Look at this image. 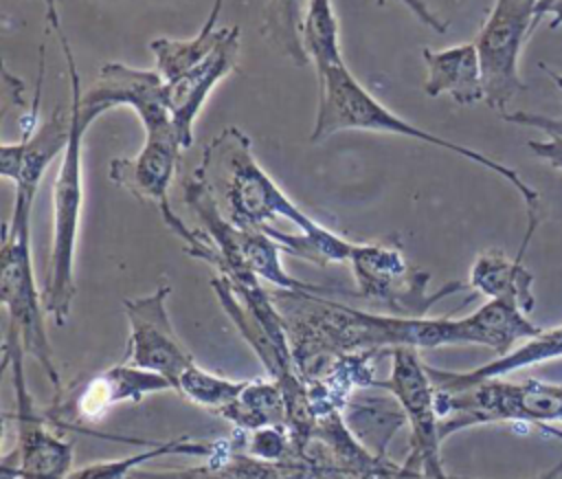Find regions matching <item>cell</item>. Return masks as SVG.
<instances>
[{
    "instance_id": "1",
    "label": "cell",
    "mask_w": 562,
    "mask_h": 479,
    "mask_svg": "<svg viewBox=\"0 0 562 479\" xmlns=\"http://www.w3.org/2000/svg\"><path fill=\"white\" fill-rule=\"evenodd\" d=\"M303 380L318 378L336 358L411 345L419 349L422 319L375 314L305 290H270Z\"/></svg>"
},
{
    "instance_id": "2",
    "label": "cell",
    "mask_w": 562,
    "mask_h": 479,
    "mask_svg": "<svg viewBox=\"0 0 562 479\" xmlns=\"http://www.w3.org/2000/svg\"><path fill=\"white\" fill-rule=\"evenodd\" d=\"M318 75V110H316V119H314V127L310 134V143H323L325 138H329L336 132H345V130H364V132H382V134H397L404 138H415L419 143H428L432 147H441L448 149L470 163H476L490 171H494L496 176H501L503 180H507L522 198L525 202V211H527V231L520 244L518 255L522 257L533 233L538 226V215H540V196L533 187H529L520 174L498 160H494L487 154H481L472 147L452 143L448 138H441L424 127L413 125L411 121L397 116L395 112H391L386 105H382L353 75L351 70L345 66V62L340 64H331L325 68L316 70Z\"/></svg>"
},
{
    "instance_id": "3",
    "label": "cell",
    "mask_w": 562,
    "mask_h": 479,
    "mask_svg": "<svg viewBox=\"0 0 562 479\" xmlns=\"http://www.w3.org/2000/svg\"><path fill=\"white\" fill-rule=\"evenodd\" d=\"M193 174L204 182L222 215L239 229L261 231L272 226V220L285 218L307 235L327 231L281 191L257 163L250 138L235 125L224 127L206 143Z\"/></svg>"
},
{
    "instance_id": "4",
    "label": "cell",
    "mask_w": 562,
    "mask_h": 479,
    "mask_svg": "<svg viewBox=\"0 0 562 479\" xmlns=\"http://www.w3.org/2000/svg\"><path fill=\"white\" fill-rule=\"evenodd\" d=\"M61 53L70 79V110H72V134L59 156V167L53 185V242L44 281V308L57 325H64L70 316L72 299L77 292L75 286V257L77 239L81 226V207H83V167H81V147L83 134L92 125V116L81 110V75L75 64V55L64 31L57 33Z\"/></svg>"
},
{
    "instance_id": "5",
    "label": "cell",
    "mask_w": 562,
    "mask_h": 479,
    "mask_svg": "<svg viewBox=\"0 0 562 479\" xmlns=\"http://www.w3.org/2000/svg\"><path fill=\"white\" fill-rule=\"evenodd\" d=\"M35 196L15 191L11 220L2 233L0 250V301L22 341V347L46 374L53 389L61 391V376L55 365V352L44 321V297H40L31 257V213Z\"/></svg>"
},
{
    "instance_id": "6",
    "label": "cell",
    "mask_w": 562,
    "mask_h": 479,
    "mask_svg": "<svg viewBox=\"0 0 562 479\" xmlns=\"http://www.w3.org/2000/svg\"><path fill=\"white\" fill-rule=\"evenodd\" d=\"M437 391L441 442L457 431L509 422L533 428L562 426V385L527 378L509 382L503 378H483L452 391Z\"/></svg>"
},
{
    "instance_id": "7",
    "label": "cell",
    "mask_w": 562,
    "mask_h": 479,
    "mask_svg": "<svg viewBox=\"0 0 562 479\" xmlns=\"http://www.w3.org/2000/svg\"><path fill=\"white\" fill-rule=\"evenodd\" d=\"M349 266L353 272V297L382 305L393 316H428L430 308L468 288L465 281H448L428 292L430 272L415 268L393 242H353Z\"/></svg>"
},
{
    "instance_id": "8",
    "label": "cell",
    "mask_w": 562,
    "mask_h": 479,
    "mask_svg": "<svg viewBox=\"0 0 562 479\" xmlns=\"http://www.w3.org/2000/svg\"><path fill=\"white\" fill-rule=\"evenodd\" d=\"M375 387L391 393L406 415L411 428L406 464L417 468L426 479H450L441 461L437 391L419 349L411 345L391 347L389 376L375 380Z\"/></svg>"
},
{
    "instance_id": "9",
    "label": "cell",
    "mask_w": 562,
    "mask_h": 479,
    "mask_svg": "<svg viewBox=\"0 0 562 479\" xmlns=\"http://www.w3.org/2000/svg\"><path fill=\"white\" fill-rule=\"evenodd\" d=\"M542 0H494L474 46L481 62L485 103L503 110L525 83L518 75L520 51L542 20Z\"/></svg>"
},
{
    "instance_id": "10",
    "label": "cell",
    "mask_w": 562,
    "mask_h": 479,
    "mask_svg": "<svg viewBox=\"0 0 562 479\" xmlns=\"http://www.w3.org/2000/svg\"><path fill=\"white\" fill-rule=\"evenodd\" d=\"M4 367H11L13 398H15V446L20 450V479H68L72 472L75 448L70 442L61 439L48 428V415L42 411L26 382L24 371V347L13 327L7 325L4 343Z\"/></svg>"
},
{
    "instance_id": "11",
    "label": "cell",
    "mask_w": 562,
    "mask_h": 479,
    "mask_svg": "<svg viewBox=\"0 0 562 479\" xmlns=\"http://www.w3.org/2000/svg\"><path fill=\"white\" fill-rule=\"evenodd\" d=\"M182 143L178 136H145L140 152L132 158H114L110 178L132 196L151 202L165 226L182 242L187 255H193L202 244V231L189 226L169 202V185L173 180Z\"/></svg>"
},
{
    "instance_id": "12",
    "label": "cell",
    "mask_w": 562,
    "mask_h": 479,
    "mask_svg": "<svg viewBox=\"0 0 562 479\" xmlns=\"http://www.w3.org/2000/svg\"><path fill=\"white\" fill-rule=\"evenodd\" d=\"M169 294L171 286L160 283L145 297L123 301V312L130 323V338L121 363L165 376L176 391L178 378L195 360L173 330L167 312Z\"/></svg>"
},
{
    "instance_id": "13",
    "label": "cell",
    "mask_w": 562,
    "mask_h": 479,
    "mask_svg": "<svg viewBox=\"0 0 562 479\" xmlns=\"http://www.w3.org/2000/svg\"><path fill=\"white\" fill-rule=\"evenodd\" d=\"M119 105H127L136 112L145 136H178L165 101V79L158 70L132 68L121 62L103 64L99 77L81 94V110L99 119L103 112Z\"/></svg>"
},
{
    "instance_id": "14",
    "label": "cell",
    "mask_w": 562,
    "mask_h": 479,
    "mask_svg": "<svg viewBox=\"0 0 562 479\" xmlns=\"http://www.w3.org/2000/svg\"><path fill=\"white\" fill-rule=\"evenodd\" d=\"M160 391H173V385L165 376L119 363L92 378H83L72 387L61 389L46 415L57 424L97 422L119 402H140Z\"/></svg>"
},
{
    "instance_id": "15",
    "label": "cell",
    "mask_w": 562,
    "mask_h": 479,
    "mask_svg": "<svg viewBox=\"0 0 562 479\" xmlns=\"http://www.w3.org/2000/svg\"><path fill=\"white\" fill-rule=\"evenodd\" d=\"M237 57L239 26H220L213 51L200 64L165 81V101L184 149L193 143V123L206 97L237 66Z\"/></svg>"
},
{
    "instance_id": "16",
    "label": "cell",
    "mask_w": 562,
    "mask_h": 479,
    "mask_svg": "<svg viewBox=\"0 0 562 479\" xmlns=\"http://www.w3.org/2000/svg\"><path fill=\"white\" fill-rule=\"evenodd\" d=\"M72 134L70 105H57L29 136L18 143L0 145V174L15 185V191L37 196L40 182L53 163L61 156Z\"/></svg>"
},
{
    "instance_id": "17",
    "label": "cell",
    "mask_w": 562,
    "mask_h": 479,
    "mask_svg": "<svg viewBox=\"0 0 562 479\" xmlns=\"http://www.w3.org/2000/svg\"><path fill=\"white\" fill-rule=\"evenodd\" d=\"M540 332L529 314L498 299H487L472 314L454 319V345H483L496 356L509 354Z\"/></svg>"
},
{
    "instance_id": "18",
    "label": "cell",
    "mask_w": 562,
    "mask_h": 479,
    "mask_svg": "<svg viewBox=\"0 0 562 479\" xmlns=\"http://www.w3.org/2000/svg\"><path fill=\"white\" fill-rule=\"evenodd\" d=\"M422 57L428 70L424 81V92L428 97L448 94L459 105H472L485 99L481 62L474 42L441 51L422 48Z\"/></svg>"
},
{
    "instance_id": "19",
    "label": "cell",
    "mask_w": 562,
    "mask_h": 479,
    "mask_svg": "<svg viewBox=\"0 0 562 479\" xmlns=\"http://www.w3.org/2000/svg\"><path fill=\"white\" fill-rule=\"evenodd\" d=\"M553 358H562V325L542 330L538 336L520 343L516 349H512L505 356H496L470 371H448V369H437L428 365L430 380L435 389L439 391H452L463 385L483 380V378H503L512 371L540 365Z\"/></svg>"
},
{
    "instance_id": "20",
    "label": "cell",
    "mask_w": 562,
    "mask_h": 479,
    "mask_svg": "<svg viewBox=\"0 0 562 479\" xmlns=\"http://www.w3.org/2000/svg\"><path fill=\"white\" fill-rule=\"evenodd\" d=\"M373 391L375 387L353 391L342 409V420L369 453L386 459V448L406 424V415L391 393Z\"/></svg>"
},
{
    "instance_id": "21",
    "label": "cell",
    "mask_w": 562,
    "mask_h": 479,
    "mask_svg": "<svg viewBox=\"0 0 562 479\" xmlns=\"http://www.w3.org/2000/svg\"><path fill=\"white\" fill-rule=\"evenodd\" d=\"M468 286L487 299H498L531 314L536 308L533 275L522 264V257L509 259L503 250L490 248L481 253L468 277Z\"/></svg>"
},
{
    "instance_id": "22",
    "label": "cell",
    "mask_w": 562,
    "mask_h": 479,
    "mask_svg": "<svg viewBox=\"0 0 562 479\" xmlns=\"http://www.w3.org/2000/svg\"><path fill=\"white\" fill-rule=\"evenodd\" d=\"M220 417L239 431H257L285 424V398L277 380H246L244 389L217 411Z\"/></svg>"
},
{
    "instance_id": "23",
    "label": "cell",
    "mask_w": 562,
    "mask_h": 479,
    "mask_svg": "<svg viewBox=\"0 0 562 479\" xmlns=\"http://www.w3.org/2000/svg\"><path fill=\"white\" fill-rule=\"evenodd\" d=\"M217 446H220V439L217 442H198V439L182 435L176 439L156 442V444L143 448L140 453H134V455H127L121 459H108V461L81 466V468L72 470L68 475V479H127L145 461H154V459L169 457V455H191V457L209 459L211 455H215Z\"/></svg>"
},
{
    "instance_id": "24",
    "label": "cell",
    "mask_w": 562,
    "mask_h": 479,
    "mask_svg": "<svg viewBox=\"0 0 562 479\" xmlns=\"http://www.w3.org/2000/svg\"><path fill=\"white\" fill-rule=\"evenodd\" d=\"M303 46L310 62L318 68L340 64V42H338V20L331 0H310L303 20Z\"/></svg>"
},
{
    "instance_id": "25",
    "label": "cell",
    "mask_w": 562,
    "mask_h": 479,
    "mask_svg": "<svg viewBox=\"0 0 562 479\" xmlns=\"http://www.w3.org/2000/svg\"><path fill=\"white\" fill-rule=\"evenodd\" d=\"M310 0H270L266 11V31L270 40L296 64L307 66L310 57L303 46V20Z\"/></svg>"
},
{
    "instance_id": "26",
    "label": "cell",
    "mask_w": 562,
    "mask_h": 479,
    "mask_svg": "<svg viewBox=\"0 0 562 479\" xmlns=\"http://www.w3.org/2000/svg\"><path fill=\"white\" fill-rule=\"evenodd\" d=\"M220 26L204 33L200 31L191 40H171V37H156L149 42V48L156 59V70L158 75L167 81L178 77L180 73L189 70L191 66L200 64L215 46L217 42Z\"/></svg>"
},
{
    "instance_id": "27",
    "label": "cell",
    "mask_w": 562,
    "mask_h": 479,
    "mask_svg": "<svg viewBox=\"0 0 562 479\" xmlns=\"http://www.w3.org/2000/svg\"><path fill=\"white\" fill-rule=\"evenodd\" d=\"M244 385L246 380H231L213 371H206L193 363L178 378L176 391L184 396L189 402L217 413L244 389Z\"/></svg>"
},
{
    "instance_id": "28",
    "label": "cell",
    "mask_w": 562,
    "mask_h": 479,
    "mask_svg": "<svg viewBox=\"0 0 562 479\" xmlns=\"http://www.w3.org/2000/svg\"><path fill=\"white\" fill-rule=\"evenodd\" d=\"M503 119L509 121V123H516V125L536 127V130H540L544 134L562 136V114L560 116H549V114L516 110V112H503Z\"/></svg>"
},
{
    "instance_id": "29",
    "label": "cell",
    "mask_w": 562,
    "mask_h": 479,
    "mask_svg": "<svg viewBox=\"0 0 562 479\" xmlns=\"http://www.w3.org/2000/svg\"><path fill=\"white\" fill-rule=\"evenodd\" d=\"M529 149L542 158L547 165H551L553 169L562 171V136L558 134H547V138L542 141H529L527 143Z\"/></svg>"
},
{
    "instance_id": "30",
    "label": "cell",
    "mask_w": 562,
    "mask_h": 479,
    "mask_svg": "<svg viewBox=\"0 0 562 479\" xmlns=\"http://www.w3.org/2000/svg\"><path fill=\"white\" fill-rule=\"evenodd\" d=\"M380 2H382V0H380ZM397 2L404 4L422 24L430 26V29L437 31V33H446L448 24H446L439 15H435V11H430V7H428L424 0H397Z\"/></svg>"
},
{
    "instance_id": "31",
    "label": "cell",
    "mask_w": 562,
    "mask_h": 479,
    "mask_svg": "<svg viewBox=\"0 0 562 479\" xmlns=\"http://www.w3.org/2000/svg\"><path fill=\"white\" fill-rule=\"evenodd\" d=\"M542 15H551V29L562 26V0H542Z\"/></svg>"
},
{
    "instance_id": "32",
    "label": "cell",
    "mask_w": 562,
    "mask_h": 479,
    "mask_svg": "<svg viewBox=\"0 0 562 479\" xmlns=\"http://www.w3.org/2000/svg\"><path fill=\"white\" fill-rule=\"evenodd\" d=\"M57 4H59V0H44V7H46V22H48V26H53V31H55V33H59V31H61V26H59Z\"/></svg>"
},
{
    "instance_id": "33",
    "label": "cell",
    "mask_w": 562,
    "mask_h": 479,
    "mask_svg": "<svg viewBox=\"0 0 562 479\" xmlns=\"http://www.w3.org/2000/svg\"><path fill=\"white\" fill-rule=\"evenodd\" d=\"M544 70H547V75L551 77V81H553V83L560 88V92H562V75H560V73H553V70H549V68H544Z\"/></svg>"
},
{
    "instance_id": "34",
    "label": "cell",
    "mask_w": 562,
    "mask_h": 479,
    "mask_svg": "<svg viewBox=\"0 0 562 479\" xmlns=\"http://www.w3.org/2000/svg\"><path fill=\"white\" fill-rule=\"evenodd\" d=\"M560 468H562V464H560L555 470H551L547 477H542V479H555V477H558V472H560Z\"/></svg>"
}]
</instances>
